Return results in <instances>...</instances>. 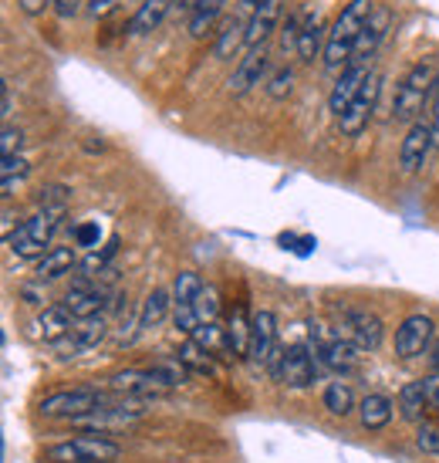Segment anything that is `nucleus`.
<instances>
[{
    "label": "nucleus",
    "instance_id": "nucleus-1",
    "mask_svg": "<svg viewBox=\"0 0 439 463\" xmlns=\"http://www.w3.org/2000/svg\"><path fill=\"white\" fill-rule=\"evenodd\" d=\"M65 213H68L65 186H48V190H41L34 213L27 220H21V227L7 237V247H11L17 258L41 260L51 250V241H54V233H58V227H61Z\"/></svg>",
    "mask_w": 439,
    "mask_h": 463
},
{
    "label": "nucleus",
    "instance_id": "nucleus-2",
    "mask_svg": "<svg viewBox=\"0 0 439 463\" xmlns=\"http://www.w3.org/2000/svg\"><path fill=\"white\" fill-rule=\"evenodd\" d=\"M375 0H351L345 4V11L338 14V21L328 31V44H324V68L328 71H345L351 65V54H355V44H359V34H362L365 21L372 17Z\"/></svg>",
    "mask_w": 439,
    "mask_h": 463
},
{
    "label": "nucleus",
    "instance_id": "nucleus-3",
    "mask_svg": "<svg viewBox=\"0 0 439 463\" xmlns=\"http://www.w3.org/2000/svg\"><path fill=\"white\" fill-rule=\"evenodd\" d=\"M439 68L433 61H416L406 78L396 89V99H392V118L396 122H419V116L429 109V99H433V89H436Z\"/></svg>",
    "mask_w": 439,
    "mask_h": 463
},
{
    "label": "nucleus",
    "instance_id": "nucleus-4",
    "mask_svg": "<svg viewBox=\"0 0 439 463\" xmlns=\"http://www.w3.org/2000/svg\"><path fill=\"white\" fill-rule=\"evenodd\" d=\"M112 399H116V392H108V389H102V386H75V389H61V392L44 396L38 412L44 420H78V416L98 410V406L112 402Z\"/></svg>",
    "mask_w": 439,
    "mask_h": 463
},
{
    "label": "nucleus",
    "instance_id": "nucleus-5",
    "mask_svg": "<svg viewBox=\"0 0 439 463\" xmlns=\"http://www.w3.org/2000/svg\"><path fill=\"white\" fill-rule=\"evenodd\" d=\"M145 402L149 399H126V396H116L112 402H105L98 410L85 412V416H78L71 420L75 430H85V433H112V430H126V426L139 423L145 416Z\"/></svg>",
    "mask_w": 439,
    "mask_h": 463
},
{
    "label": "nucleus",
    "instance_id": "nucleus-6",
    "mask_svg": "<svg viewBox=\"0 0 439 463\" xmlns=\"http://www.w3.org/2000/svg\"><path fill=\"white\" fill-rule=\"evenodd\" d=\"M308 338H311V352H314V359L318 365L324 369H332L335 375H349L359 369V348L349 345L335 328H328L322 322H308Z\"/></svg>",
    "mask_w": 439,
    "mask_h": 463
},
{
    "label": "nucleus",
    "instance_id": "nucleus-7",
    "mask_svg": "<svg viewBox=\"0 0 439 463\" xmlns=\"http://www.w3.org/2000/svg\"><path fill=\"white\" fill-rule=\"evenodd\" d=\"M118 443L102 433H78L65 443H51L44 457L51 463H112L118 460Z\"/></svg>",
    "mask_w": 439,
    "mask_h": 463
},
{
    "label": "nucleus",
    "instance_id": "nucleus-8",
    "mask_svg": "<svg viewBox=\"0 0 439 463\" xmlns=\"http://www.w3.org/2000/svg\"><path fill=\"white\" fill-rule=\"evenodd\" d=\"M332 328H335L349 345L359 348V352H375V348L382 345V335H386L382 318L369 308H359V305L338 308V318Z\"/></svg>",
    "mask_w": 439,
    "mask_h": 463
},
{
    "label": "nucleus",
    "instance_id": "nucleus-9",
    "mask_svg": "<svg viewBox=\"0 0 439 463\" xmlns=\"http://www.w3.org/2000/svg\"><path fill=\"white\" fill-rule=\"evenodd\" d=\"M102 389L116 392V396H126V399H155L169 386L163 383V375L155 373V369H126V373H116V375H108V379H102Z\"/></svg>",
    "mask_w": 439,
    "mask_h": 463
},
{
    "label": "nucleus",
    "instance_id": "nucleus-10",
    "mask_svg": "<svg viewBox=\"0 0 439 463\" xmlns=\"http://www.w3.org/2000/svg\"><path fill=\"white\" fill-rule=\"evenodd\" d=\"M433 335H436V322L429 315H409L406 322L396 328V355L399 359H419L433 348Z\"/></svg>",
    "mask_w": 439,
    "mask_h": 463
},
{
    "label": "nucleus",
    "instance_id": "nucleus-11",
    "mask_svg": "<svg viewBox=\"0 0 439 463\" xmlns=\"http://www.w3.org/2000/svg\"><path fill=\"white\" fill-rule=\"evenodd\" d=\"M369 78H372V61H351V65L341 71V78H338L332 95H328V109H332V116L341 118L345 112H349V105L362 95Z\"/></svg>",
    "mask_w": 439,
    "mask_h": 463
},
{
    "label": "nucleus",
    "instance_id": "nucleus-12",
    "mask_svg": "<svg viewBox=\"0 0 439 463\" xmlns=\"http://www.w3.org/2000/svg\"><path fill=\"white\" fill-rule=\"evenodd\" d=\"M378 95H382V75H378V71H372V78L365 81L362 95L349 105V112H345V116L338 118V129L345 132V136H359V132L372 122L375 105H378Z\"/></svg>",
    "mask_w": 439,
    "mask_h": 463
},
{
    "label": "nucleus",
    "instance_id": "nucleus-13",
    "mask_svg": "<svg viewBox=\"0 0 439 463\" xmlns=\"http://www.w3.org/2000/svg\"><path fill=\"white\" fill-rule=\"evenodd\" d=\"M436 149V142H433V129H429V122H413L409 132H406V139L399 146V169L402 173H419V169L426 166L429 153Z\"/></svg>",
    "mask_w": 439,
    "mask_h": 463
},
{
    "label": "nucleus",
    "instance_id": "nucleus-14",
    "mask_svg": "<svg viewBox=\"0 0 439 463\" xmlns=\"http://www.w3.org/2000/svg\"><path fill=\"white\" fill-rule=\"evenodd\" d=\"M65 308L71 311V318H75V322H85V318H98V315L108 308V291L81 278V281H75L71 288H68Z\"/></svg>",
    "mask_w": 439,
    "mask_h": 463
},
{
    "label": "nucleus",
    "instance_id": "nucleus-15",
    "mask_svg": "<svg viewBox=\"0 0 439 463\" xmlns=\"http://www.w3.org/2000/svg\"><path fill=\"white\" fill-rule=\"evenodd\" d=\"M274 352H277V318H274V311L260 308L250 318V352H247V359L267 369Z\"/></svg>",
    "mask_w": 439,
    "mask_h": 463
},
{
    "label": "nucleus",
    "instance_id": "nucleus-16",
    "mask_svg": "<svg viewBox=\"0 0 439 463\" xmlns=\"http://www.w3.org/2000/svg\"><path fill=\"white\" fill-rule=\"evenodd\" d=\"M314 373H318V359L311 345L304 342H294L291 348H285V386L287 389H308L314 383Z\"/></svg>",
    "mask_w": 439,
    "mask_h": 463
},
{
    "label": "nucleus",
    "instance_id": "nucleus-17",
    "mask_svg": "<svg viewBox=\"0 0 439 463\" xmlns=\"http://www.w3.org/2000/svg\"><path fill=\"white\" fill-rule=\"evenodd\" d=\"M267 61H271V54H267L264 44H260V48H250V52L240 58V65L233 68L227 89H230L233 95H244V91H250L254 85H260V78L267 75Z\"/></svg>",
    "mask_w": 439,
    "mask_h": 463
},
{
    "label": "nucleus",
    "instance_id": "nucleus-18",
    "mask_svg": "<svg viewBox=\"0 0 439 463\" xmlns=\"http://www.w3.org/2000/svg\"><path fill=\"white\" fill-rule=\"evenodd\" d=\"M388 24H392V11H388V7H382V4H375L372 17L365 21L362 34H359V44H355L351 61H372L375 52H378V44L386 41Z\"/></svg>",
    "mask_w": 439,
    "mask_h": 463
},
{
    "label": "nucleus",
    "instance_id": "nucleus-19",
    "mask_svg": "<svg viewBox=\"0 0 439 463\" xmlns=\"http://www.w3.org/2000/svg\"><path fill=\"white\" fill-rule=\"evenodd\" d=\"M75 328V318H71V311L65 305H51V308H44L34 318V335H38L41 342H48V345H58V342H65L68 335Z\"/></svg>",
    "mask_w": 439,
    "mask_h": 463
},
{
    "label": "nucleus",
    "instance_id": "nucleus-20",
    "mask_svg": "<svg viewBox=\"0 0 439 463\" xmlns=\"http://www.w3.org/2000/svg\"><path fill=\"white\" fill-rule=\"evenodd\" d=\"M108 338V322H105L102 315L98 318H85V322H75L71 335L65 338V355L75 359L78 352H89V348H98ZM61 345V342H58Z\"/></svg>",
    "mask_w": 439,
    "mask_h": 463
},
{
    "label": "nucleus",
    "instance_id": "nucleus-21",
    "mask_svg": "<svg viewBox=\"0 0 439 463\" xmlns=\"http://www.w3.org/2000/svg\"><path fill=\"white\" fill-rule=\"evenodd\" d=\"M281 11H285V0H260V7L254 11L250 24H247V52L260 48L264 41L271 38V31L281 21Z\"/></svg>",
    "mask_w": 439,
    "mask_h": 463
},
{
    "label": "nucleus",
    "instance_id": "nucleus-22",
    "mask_svg": "<svg viewBox=\"0 0 439 463\" xmlns=\"http://www.w3.org/2000/svg\"><path fill=\"white\" fill-rule=\"evenodd\" d=\"M247 24L250 21L237 17V14L223 24V31L217 34V44H213V58L217 61H230V58H237L240 48H247Z\"/></svg>",
    "mask_w": 439,
    "mask_h": 463
},
{
    "label": "nucleus",
    "instance_id": "nucleus-23",
    "mask_svg": "<svg viewBox=\"0 0 439 463\" xmlns=\"http://www.w3.org/2000/svg\"><path fill=\"white\" fill-rule=\"evenodd\" d=\"M359 416H362L365 430H386L396 416V402L382 392H369V396L359 402Z\"/></svg>",
    "mask_w": 439,
    "mask_h": 463
},
{
    "label": "nucleus",
    "instance_id": "nucleus-24",
    "mask_svg": "<svg viewBox=\"0 0 439 463\" xmlns=\"http://www.w3.org/2000/svg\"><path fill=\"white\" fill-rule=\"evenodd\" d=\"M169 308H173V291L166 288H155L153 295L143 301V311H139V332H153L166 322Z\"/></svg>",
    "mask_w": 439,
    "mask_h": 463
},
{
    "label": "nucleus",
    "instance_id": "nucleus-25",
    "mask_svg": "<svg viewBox=\"0 0 439 463\" xmlns=\"http://www.w3.org/2000/svg\"><path fill=\"white\" fill-rule=\"evenodd\" d=\"M328 44V34H324V24L318 21V14H311L304 17V24H301V38H297V54H301V61H314L322 48Z\"/></svg>",
    "mask_w": 439,
    "mask_h": 463
},
{
    "label": "nucleus",
    "instance_id": "nucleus-26",
    "mask_svg": "<svg viewBox=\"0 0 439 463\" xmlns=\"http://www.w3.org/2000/svg\"><path fill=\"white\" fill-rule=\"evenodd\" d=\"M75 268V247H51L44 258L38 260V281H54V278H61L68 270Z\"/></svg>",
    "mask_w": 439,
    "mask_h": 463
},
{
    "label": "nucleus",
    "instance_id": "nucleus-27",
    "mask_svg": "<svg viewBox=\"0 0 439 463\" xmlns=\"http://www.w3.org/2000/svg\"><path fill=\"white\" fill-rule=\"evenodd\" d=\"M426 410H429L426 383H423V379H416V383H406V386L399 389V412H402V420H409V423H419Z\"/></svg>",
    "mask_w": 439,
    "mask_h": 463
},
{
    "label": "nucleus",
    "instance_id": "nucleus-28",
    "mask_svg": "<svg viewBox=\"0 0 439 463\" xmlns=\"http://www.w3.org/2000/svg\"><path fill=\"white\" fill-rule=\"evenodd\" d=\"M322 402L332 416H349V412L355 410V392H351V383H345V379L328 383V386H324Z\"/></svg>",
    "mask_w": 439,
    "mask_h": 463
},
{
    "label": "nucleus",
    "instance_id": "nucleus-29",
    "mask_svg": "<svg viewBox=\"0 0 439 463\" xmlns=\"http://www.w3.org/2000/svg\"><path fill=\"white\" fill-rule=\"evenodd\" d=\"M169 14V0H143V7L135 11V17H132V34H149V31H155V27L166 21Z\"/></svg>",
    "mask_w": 439,
    "mask_h": 463
},
{
    "label": "nucleus",
    "instance_id": "nucleus-30",
    "mask_svg": "<svg viewBox=\"0 0 439 463\" xmlns=\"http://www.w3.org/2000/svg\"><path fill=\"white\" fill-rule=\"evenodd\" d=\"M227 342H230L233 355L247 359V352H250V322H247L244 308H233L230 322H227Z\"/></svg>",
    "mask_w": 439,
    "mask_h": 463
},
{
    "label": "nucleus",
    "instance_id": "nucleus-31",
    "mask_svg": "<svg viewBox=\"0 0 439 463\" xmlns=\"http://www.w3.org/2000/svg\"><path fill=\"white\" fill-rule=\"evenodd\" d=\"M223 7H227V0H203L193 11V17H190V34L193 38H207V31H213Z\"/></svg>",
    "mask_w": 439,
    "mask_h": 463
},
{
    "label": "nucleus",
    "instance_id": "nucleus-32",
    "mask_svg": "<svg viewBox=\"0 0 439 463\" xmlns=\"http://www.w3.org/2000/svg\"><path fill=\"white\" fill-rule=\"evenodd\" d=\"M207 284L200 281L196 270H180L176 281H173V305H196V298Z\"/></svg>",
    "mask_w": 439,
    "mask_h": 463
},
{
    "label": "nucleus",
    "instance_id": "nucleus-33",
    "mask_svg": "<svg viewBox=\"0 0 439 463\" xmlns=\"http://www.w3.org/2000/svg\"><path fill=\"white\" fill-rule=\"evenodd\" d=\"M180 362L186 365V369H193V373H203V375L217 373V365H213V355H210L203 345H196L193 338H186V345L180 348Z\"/></svg>",
    "mask_w": 439,
    "mask_h": 463
},
{
    "label": "nucleus",
    "instance_id": "nucleus-34",
    "mask_svg": "<svg viewBox=\"0 0 439 463\" xmlns=\"http://www.w3.org/2000/svg\"><path fill=\"white\" fill-rule=\"evenodd\" d=\"M0 176H4V196H11L14 180H24L27 176V159L24 156H7V159H0Z\"/></svg>",
    "mask_w": 439,
    "mask_h": 463
},
{
    "label": "nucleus",
    "instance_id": "nucleus-35",
    "mask_svg": "<svg viewBox=\"0 0 439 463\" xmlns=\"http://www.w3.org/2000/svg\"><path fill=\"white\" fill-rule=\"evenodd\" d=\"M196 315H200V325H213L217 322V315H220V295H217V288H203L200 291V298H196Z\"/></svg>",
    "mask_w": 439,
    "mask_h": 463
},
{
    "label": "nucleus",
    "instance_id": "nucleus-36",
    "mask_svg": "<svg viewBox=\"0 0 439 463\" xmlns=\"http://www.w3.org/2000/svg\"><path fill=\"white\" fill-rule=\"evenodd\" d=\"M291 91H294V71L291 68H277L271 81H267V95H271L274 102H285Z\"/></svg>",
    "mask_w": 439,
    "mask_h": 463
},
{
    "label": "nucleus",
    "instance_id": "nucleus-37",
    "mask_svg": "<svg viewBox=\"0 0 439 463\" xmlns=\"http://www.w3.org/2000/svg\"><path fill=\"white\" fill-rule=\"evenodd\" d=\"M98 241H102V227H98L95 220H85V223H78V227H75V244L78 247H89V250H95V247H98Z\"/></svg>",
    "mask_w": 439,
    "mask_h": 463
},
{
    "label": "nucleus",
    "instance_id": "nucleus-38",
    "mask_svg": "<svg viewBox=\"0 0 439 463\" xmlns=\"http://www.w3.org/2000/svg\"><path fill=\"white\" fill-rule=\"evenodd\" d=\"M21 142H24V132L14 129V126H4L0 132V156L7 159V156H21Z\"/></svg>",
    "mask_w": 439,
    "mask_h": 463
},
{
    "label": "nucleus",
    "instance_id": "nucleus-39",
    "mask_svg": "<svg viewBox=\"0 0 439 463\" xmlns=\"http://www.w3.org/2000/svg\"><path fill=\"white\" fill-rule=\"evenodd\" d=\"M416 447L429 457H439V430L436 426H419L416 430Z\"/></svg>",
    "mask_w": 439,
    "mask_h": 463
},
{
    "label": "nucleus",
    "instance_id": "nucleus-40",
    "mask_svg": "<svg viewBox=\"0 0 439 463\" xmlns=\"http://www.w3.org/2000/svg\"><path fill=\"white\" fill-rule=\"evenodd\" d=\"M301 14H287V21H285V27H281V48H294L297 52V38H301Z\"/></svg>",
    "mask_w": 439,
    "mask_h": 463
},
{
    "label": "nucleus",
    "instance_id": "nucleus-41",
    "mask_svg": "<svg viewBox=\"0 0 439 463\" xmlns=\"http://www.w3.org/2000/svg\"><path fill=\"white\" fill-rule=\"evenodd\" d=\"M116 247H118V241H112V244L105 247L102 254H98V250H91V254H89V260H85V264H81V268H85V274H91V278H95V270H98V274H102V270H105V264H108V258H112V254H116Z\"/></svg>",
    "mask_w": 439,
    "mask_h": 463
},
{
    "label": "nucleus",
    "instance_id": "nucleus-42",
    "mask_svg": "<svg viewBox=\"0 0 439 463\" xmlns=\"http://www.w3.org/2000/svg\"><path fill=\"white\" fill-rule=\"evenodd\" d=\"M429 129H433V142L439 149V78H436V89H433V99H429Z\"/></svg>",
    "mask_w": 439,
    "mask_h": 463
},
{
    "label": "nucleus",
    "instance_id": "nucleus-43",
    "mask_svg": "<svg viewBox=\"0 0 439 463\" xmlns=\"http://www.w3.org/2000/svg\"><path fill=\"white\" fill-rule=\"evenodd\" d=\"M54 4V14L58 17H75V14H81V7H85V0H51Z\"/></svg>",
    "mask_w": 439,
    "mask_h": 463
},
{
    "label": "nucleus",
    "instance_id": "nucleus-44",
    "mask_svg": "<svg viewBox=\"0 0 439 463\" xmlns=\"http://www.w3.org/2000/svg\"><path fill=\"white\" fill-rule=\"evenodd\" d=\"M426 399H429V410L433 412H439V373H429L426 379Z\"/></svg>",
    "mask_w": 439,
    "mask_h": 463
},
{
    "label": "nucleus",
    "instance_id": "nucleus-45",
    "mask_svg": "<svg viewBox=\"0 0 439 463\" xmlns=\"http://www.w3.org/2000/svg\"><path fill=\"white\" fill-rule=\"evenodd\" d=\"M116 11V0H89V14L98 21V17H105V14Z\"/></svg>",
    "mask_w": 439,
    "mask_h": 463
},
{
    "label": "nucleus",
    "instance_id": "nucleus-46",
    "mask_svg": "<svg viewBox=\"0 0 439 463\" xmlns=\"http://www.w3.org/2000/svg\"><path fill=\"white\" fill-rule=\"evenodd\" d=\"M21 4V11L27 14V17H38L44 7H48V0H17Z\"/></svg>",
    "mask_w": 439,
    "mask_h": 463
},
{
    "label": "nucleus",
    "instance_id": "nucleus-47",
    "mask_svg": "<svg viewBox=\"0 0 439 463\" xmlns=\"http://www.w3.org/2000/svg\"><path fill=\"white\" fill-rule=\"evenodd\" d=\"M200 4H203V0H173V7H176V11H190V14H193Z\"/></svg>",
    "mask_w": 439,
    "mask_h": 463
},
{
    "label": "nucleus",
    "instance_id": "nucleus-48",
    "mask_svg": "<svg viewBox=\"0 0 439 463\" xmlns=\"http://www.w3.org/2000/svg\"><path fill=\"white\" fill-rule=\"evenodd\" d=\"M14 112V99H11V85H4V118H11Z\"/></svg>",
    "mask_w": 439,
    "mask_h": 463
},
{
    "label": "nucleus",
    "instance_id": "nucleus-49",
    "mask_svg": "<svg viewBox=\"0 0 439 463\" xmlns=\"http://www.w3.org/2000/svg\"><path fill=\"white\" fill-rule=\"evenodd\" d=\"M429 362H433V373H439V342H433L429 348Z\"/></svg>",
    "mask_w": 439,
    "mask_h": 463
},
{
    "label": "nucleus",
    "instance_id": "nucleus-50",
    "mask_svg": "<svg viewBox=\"0 0 439 463\" xmlns=\"http://www.w3.org/2000/svg\"><path fill=\"white\" fill-rule=\"evenodd\" d=\"M112 463H116V460H112Z\"/></svg>",
    "mask_w": 439,
    "mask_h": 463
}]
</instances>
